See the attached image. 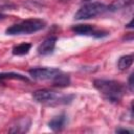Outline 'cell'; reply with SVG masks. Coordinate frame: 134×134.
<instances>
[{
  "label": "cell",
  "mask_w": 134,
  "mask_h": 134,
  "mask_svg": "<svg viewBox=\"0 0 134 134\" xmlns=\"http://www.w3.org/2000/svg\"><path fill=\"white\" fill-rule=\"evenodd\" d=\"M61 72L58 68H49V67H36L29 69V75L37 81H51Z\"/></svg>",
  "instance_id": "5"
},
{
  "label": "cell",
  "mask_w": 134,
  "mask_h": 134,
  "mask_svg": "<svg viewBox=\"0 0 134 134\" xmlns=\"http://www.w3.org/2000/svg\"><path fill=\"white\" fill-rule=\"evenodd\" d=\"M67 121V117L65 114H60L58 116H54L52 119H50V121L48 122V127L52 130V131H61Z\"/></svg>",
  "instance_id": "9"
},
{
  "label": "cell",
  "mask_w": 134,
  "mask_h": 134,
  "mask_svg": "<svg viewBox=\"0 0 134 134\" xmlns=\"http://www.w3.org/2000/svg\"><path fill=\"white\" fill-rule=\"evenodd\" d=\"M69 84H70L69 75L62 71L52 80V85L55 87H67L69 86Z\"/></svg>",
  "instance_id": "10"
},
{
  "label": "cell",
  "mask_w": 134,
  "mask_h": 134,
  "mask_svg": "<svg viewBox=\"0 0 134 134\" xmlns=\"http://www.w3.org/2000/svg\"><path fill=\"white\" fill-rule=\"evenodd\" d=\"M107 9H109V7H107L105 4H103L100 2L89 3V4L82 6L75 13L74 18L76 20H86V19H90V18H95L96 16L104 14Z\"/></svg>",
  "instance_id": "4"
},
{
  "label": "cell",
  "mask_w": 134,
  "mask_h": 134,
  "mask_svg": "<svg viewBox=\"0 0 134 134\" xmlns=\"http://www.w3.org/2000/svg\"><path fill=\"white\" fill-rule=\"evenodd\" d=\"M30 119L28 117H23L21 119H18L15 125L12 126V128L8 130L12 133H24L27 132L30 127Z\"/></svg>",
  "instance_id": "8"
},
{
  "label": "cell",
  "mask_w": 134,
  "mask_h": 134,
  "mask_svg": "<svg viewBox=\"0 0 134 134\" xmlns=\"http://www.w3.org/2000/svg\"><path fill=\"white\" fill-rule=\"evenodd\" d=\"M133 63V55L132 54H128V55H124L120 57L118 62H117V66L119 70H127Z\"/></svg>",
  "instance_id": "11"
},
{
  "label": "cell",
  "mask_w": 134,
  "mask_h": 134,
  "mask_svg": "<svg viewBox=\"0 0 134 134\" xmlns=\"http://www.w3.org/2000/svg\"><path fill=\"white\" fill-rule=\"evenodd\" d=\"M71 29L74 34L80 35V36H89V37H94V38H103V37L108 35L107 31L98 30L90 24H76Z\"/></svg>",
  "instance_id": "6"
},
{
  "label": "cell",
  "mask_w": 134,
  "mask_h": 134,
  "mask_svg": "<svg viewBox=\"0 0 134 134\" xmlns=\"http://www.w3.org/2000/svg\"><path fill=\"white\" fill-rule=\"evenodd\" d=\"M93 86L107 100L112 103L119 102L126 91V88L121 83L113 80L97 79L93 81Z\"/></svg>",
  "instance_id": "1"
},
{
  "label": "cell",
  "mask_w": 134,
  "mask_h": 134,
  "mask_svg": "<svg viewBox=\"0 0 134 134\" xmlns=\"http://www.w3.org/2000/svg\"><path fill=\"white\" fill-rule=\"evenodd\" d=\"M7 79H17V80H22V81H27V77H25L22 74L15 73V72H2L0 73V82L2 80H7Z\"/></svg>",
  "instance_id": "13"
},
{
  "label": "cell",
  "mask_w": 134,
  "mask_h": 134,
  "mask_svg": "<svg viewBox=\"0 0 134 134\" xmlns=\"http://www.w3.org/2000/svg\"><path fill=\"white\" fill-rule=\"evenodd\" d=\"M116 132L118 133V132H126V133H131V131H129V130H127V129H117L116 130Z\"/></svg>",
  "instance_id": "16"
},
{
  "label": "cell",
  "mask_w": 134,
  "mask_h": 134,
  "mask_svg": "<svg viewBox=\"0 0 134 134\" xmlns=\"http://www.w3.org/2000/svg\"><path fill=\"white\" fill-rule=\"evenodd\" d=\"M46 23L40 19H27L17 24L12 25L6 29V34L10 36L15 35H28L39 31L45 27Z\"/></svg>",
  "instance_id": "2"
},
{
  "label": "cell",
  "mask_w": 134,
  "mask_h": 134,
  "mask_svg": "<svg viewBox=\"0 0 134 134\" xmlns=\"http://www.w3.org/2000/svg\"><path fill=\"white\" fill-rule=\"evenodd\" d=\"M31 44L29 43H22L20 45H17L13 48V54L15 55H24L26 53H28V51L30 50Z\"/></svg>",
  "instance_id": "12"
},
{
  "label": "cell",
  "mask_w": 134,
  "mask_h": 134,
  "mask_svg": "<svg viewBox=\"0 0 134 134\" xmlns=\"http://www.w3.org/2000/svg\"><path fill=\"white\" fill-rule=\"evenodd\" d=\"M57 43V38L55 37H49L45 39L38 47V52L41 55H48L53 52L54 47Z\"/></svg>",
  "instance_id": "7"
},
{
  "label": "cell",
  "mask_w": 134,
  "mask_h": 134,
  "mask_svg": "<svg viewBox=\"0 0 134 134\" xmlns=\"http://www.w3.org/2000/svg\"><path fill=\"white\" fill-rule=\"evenodd\" d=\"M32 97L36 102L43 104H66L72 99V96L60 95L58 92L48 89L36 90L32 93Z\"/></svg>",
  "instance_id": "3"
},
{
  "label": "cell",
  "mask_w": 134,
  "mask_h": 134,
  "mask_svg": "<svg viewBox=\"0 0 134 134\" xmlns=\"http://www.w3.org/2000/svg\"><path fill=\"white\" fill-rule=\"evenodd\" d=\"M128 86H129V89L130 91H133V74H131L129 76V82H128Z\"/></svg>",
  "instance_id": "15"
},
{
  "label": "cell",
  "mask_w": 134,
  "mask_h": 134,
  "mask_svg": "<svg viewBox=\"0 0 134 134\" xmlns=\"http://www.w3.org/2000/svg\"><path fill=\"white\" fill-rule=\"evenodd\" d=\"M129 2H132V0H114V2L111 4L110 6V9L112 10H115V9H118L120 7H124L126 6Z\"/></svg>",
  "instance_id": "14"
},
{
  "label": "cell",
  "mask_w": 134,
  "mask_h": 134,
  "mask_svg": "<svg viewBox=\"0 0 134 134\" xmlns=\"http://www.w3.org/2000/svg\"><path fill=\"white\" fill-rule=\"evenodd\" d=\"M4 17H5V16H3V15H1V14H0V19H3Z\"/></svg>",
  "instance_id": "17"
},
{
  "label": "cell",
  "mask_w": 134,
  "mask_h": 134,
  "mask_svg": "<svg viewBox=\"0 0 134 134\" xmlns=\"http://www.w3.org/2000/svg\"><path fill=\"white\" fill-rule=\"evenodd\" d=\"M82 1H89V0H82Z\"/></svg>",
  "instance_id": "18"
}]
</instances>
